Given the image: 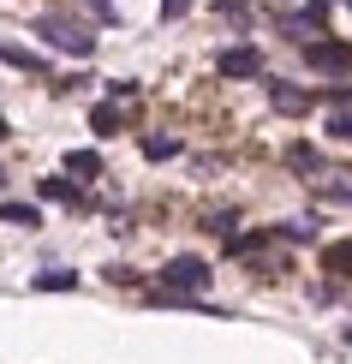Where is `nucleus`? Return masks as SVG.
Instances as JSON below:
<instances>
[{"mask_svg": "<svg viewBox=\"0 0 352 364\" xmlns=\"http://www.w3.org/2000/svg\"><path fill=\"white\" fill-rule=\"evenodd\" d=\"M203 287H209V263H203V257H174V263H167L161 269V293H203Z\"/></svg>", "mask_w": 352, "mask_h": 364, "instance_id": "nucleus-1", "label": "nucleus"}, {"mask_svg": "<svg viewBox=\"0 0 352 364\" xmlns=\"http://www.w3.org/2000/svg\"><path fill=\"white\" fill-rule=\"evenodd\" d=\"M304 60H311L316 72H329V78H346L352 72V42H304Z\"/></svg>", "mask_w": 352, "mask_h": 364, "instance_id": "nucleus-2", "label": "nucleus"}, {"mask_svg": "<svg viewBox=\"0 0 352 364\" xmlns=\"http://www.w3.org/2000/svg\"><path fill=\"white\" fill-rule=\"evenodd\" d=\"M36 36H48L54 48H66V54H90V30L66 24V18H36Z\"/></svg>", "mask_w": 352, "mask_h": 364, "instance_id": "nucleus-3", "label": "nucleus"}, {"mask_svg": "<svg viewBox=\"0 0 352 364\" xmlns=\"http://www.w3.org/2000/svg\"><path fill=\"white\" fill-rule=\"evenodd\" d=\"M215 72H221V78H257V72H263V54H257L251 42H239V48H221Z\"/></svg>", "mask_w": 352, "mask_h": 364, "instance_id": "nucleus-4", "label": "nucleus"}, {"mask_svg": "<svg viewBox=\"0 0 352 364\" xmlns=\"http://www.w3.org/2000/svg\"><path fill=\"white\" fill-rule=\"evenodd\" d=\"M269 102H274V114H311V90H293V84H269Z\"/></svg>", "mask_w": 352, "mask_h": 364, "instance_id": "nucleus-5", "label": "nucleus"}, {"mask_svg": "<svg viewBox=\"0 0 352 364\" xmlns=\"http://www.w3.org/2000/svg\"><path fill=\"white\" fill-rule=\"evenodd\" d=\"M323 275H352V239L323 245Z\"/></svg>", "mask_w": 352, "mask_h": 364, "instance_id": "nucleus-6", "label": "nucleus"}, {"mask_svg": "<svg viewBox=\"0 0 352 364\" xmlns=\"http://www.w3.org/2000/svg\"><path fill=\"white\" fill-rule=\"evenodd\" d=\"M66 173H72V179H96V173H102V156H96V149H72V156H66Z\"/></svg>", "mask_w": 352, "mask_h": 364, "instance_id": "nucleus-7", "label": "nucleus"}, {"mask_svg": "<svg viewBox=\"0 0 352 364\" xmlns=\"http://www.w3.org/2000/svg\"><path fill=\"white\" fill-rule=\"evenodd\" d=\"M90 126H96V132H102V138H114V132H119V126H126V114H119V102H102V108H96V114H90Z\"/></svg>", "mask_w": 352, "mask_h": 364, "instance_id": "nucleus-8", "label": "nucleus"}, {"mask_svg": "<svg viewBox=\"0 0 352 364\" xmlns=\"http://www.w3.org/2000/svg\"><path fill=\"white\" fill-rule=\"evenodd\" d=\"M72 287H78L72 269H42V275H36V293H72Z\"/></svg>", "mask_w": 352, "mask_h": 364, "instance_id": "nucleus-9", "label": "nucleus"}, {"mask_svg": "<svg viewBox=\"0 0 352 364\" xmlns=\"http://www.w3.org/2000/svg\"><path fill=\"white\" fill-rule=\"evenodd\" d=\"M42 197H48V203H84L78 186H72V173L66 179H42Z\"/></svg>", "mask_w": 352, "mask_h": 364, "instance_id": "nucleus-10", "label": "nucleus"}, {"mask_svg": "<svg viewBox=\"0 0 352 364\" xmlns=\"http://www.w3.org/2000/svg\"><path fill=\"white\" fill-rule=\"evenodd\" d=\"M263 245H269V233H227V257H251Z\"/></svg>", "mask_w": 352, "mask_h": 364, "instance_id": "nucleus-11", "label": "nucleus"}, {"mask_svg": "<svg viewBox=\"0 0 352 364\" xmlns=\"http://www.w3.org/2000/svg\"><path fill=\"white\" fill-rule=\"evenodd\" d=\"M0 221H12V227H42L36 203H0Z\"/></svg>", "mask_w": 352, "mask_h": 364, "instance_id": "nucleus-12", "label": "nucleus"}, {"mask_svg": "<svg viewBox=\"0 0 352 364\" xmlns=\"http://www.w3.org/2000/svg\"><path fill=\"white\" fill-rule=\"evenodd\" d=\"M0 60H6V66H18V72H48V66H42V60L30 54V48H0Z\"/></svg>", "mask_w": 352, "mask_h": 364, "instance_id": "nucleus-13", "label": "nucleus"}, {"mask_svg": "<svg viewBox=\"0 0 352 364\" xmlns=\"http://www.w3.org/2000/svg\"><path fill=\"white\" fill-rule=\"evenodd\" d=\"M144 156H149V161H167V156H179V138H144Z\"/></svg>", "mask_w": 352, "mask_h": 364, "instance_id": "nucleus-14", "label": "nucleus"}, {"mask_svg": "<svg viewBox=\"0 0 352 364\" xmlns=\"http://www.w3.org/2000/svg\"><path fill=\"white\" fill-rule=\"evenodd\" d=\"M287 161H293L299 173H311V168H316V149H311V144H293V149H287Z\"/></svg>", "mask_w": 352, "mask_h": 364, "instance_id": "nucleus-15", "label": "nucleus"}, {"mask_svg": "<svg viewBox=\"0 0 352 364\" xmlns=\"http://www.w3.org/2000/svg\"><path fill=\"white\" fill-rule=\"evenodd\" d=\"M186 6H191V0H161V18H179Z\"/></svg>", "mask_w": 352, "mask_h": 364, "instance_id": "nucleus-16", "label": "nucleus"}, {"mask_svg": "<svg viewBox=\"0 0 352 364\" xmlns=\"http://www.w3.org/2000/svg\"><path fill=\"white\" fill-rule=\"evenodd\" d=\"M329 96H334V102H341V108H352V90H329Z\"/></svg>", "mask_w": 352, "mask_h": 364, "instance_id": "nucleus-17", "label": "nucleus"}, {"mask_svg": "<svg viewBox=\"0 0 352 364\" xmlns=\"http://www.w3.org/2000/svg\"><path fill=\"white\" fill-rule=\"evenodd\" d=\"M0 138H6V114H0Z\"/></svg>", "mask_w": 352, "mask_h": 364, "instance_id": "nucleus-18", "label": "nucleus"}, {"mask_svg": "<svg viewBox=\"0 0 352 364\" xmlns=\"http://www.w3.org/2000/svg\"><path fill=\"white\" fill-rule=\"evenodd\" d=\"M346 346H352V328H346Z\"/></svg>", "mask_w": 352, "mask_h": 364, "instance_id": "nucleus-19", "label": "nucleus"}]
</instances>
